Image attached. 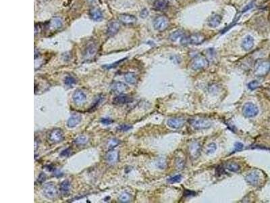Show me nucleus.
<instances>
[{"mask_svg": "<svg viewBox=\"0 0 270 203\" xmlns=\"http://www.w3.org/2000/svg\"><path fill=\"white\" fill-rule=\"evenodd\" d=\"M253 7V3H251V4H249V5H247L246 6V7L243 9V10H242V12H246V11H248L249 10H250V9H251Z\"/></svg>", "mask_w": 270, "mask_h": 203, "instance_id": "nucleus-45", "label": "nucleus"}, {"mask_svg": "<svg viewBox=\"0 0 270 203\" xmlns=\"http://www.w3.org/2000/svg\"><path fill=\"white\" fill-rule=\"evenodd\" d=\"M64 83L66 85L68 86H72V85L76 84V80L72 76H68L65 78Z\"/></svg>", "mask_w": 270, "mask_h": 203, "instance_id": "nucleus-32", "label": "nucleus"}, {"mask_svg": "<svg viewBox=\"0 0 270 203\" xmlns=\"http://www.w3.org/2000/svg\"><path fill=\"white\" fill-rule=\"evenodd\" d=\"M45 179H46V175H45V174H43V173H42V174H40L39 176L38 181L40 183H42V182H43L45 180Z\"/></svg>", "mask_w": 270, "mask_h": 203, "instance_id": "nucleus-43", "label": "nucleus"}, {"mask_svg": "<svg viewBox=\"0 0 270 203\" xmlns=\"http://www.w3.org/2000/svg\"><path fill=\"white\" fill-rule=\"evenodd\" d=\"M72 99L76 104L81 105L86 100V96L81 90H76L72 95Z\"/></svg>", "mask_w": 270, "mask_h": 203, "instance_id": "nucleus-10", "label": "nucleus"}, {"mask_svg": "<svg viewBox=\"0 0 270 203\" xmlns=\"http://www.w3.org/2000/svg\"><path fill=\"white\" fill-rule=\"evenodd\" d=\"M118 144H119V141L118 140V139H112V140H110V141H109V148L115 147L116 146H117Z\"/></svg>", "mask_w": 270, "mask_h": 203, "instance_id": "nucleus-41", "label": "nucleus"}, {"mask_svg": "<svg viewBox=\"0 0 270 203\" xmlns=\"http://www.w3.org/2000/svg\"><path fill=\"white\" fill-rule=\"evenodd\" d=\"M119 200L120 201V202H129L131 200V196L128 193L124 192L122 194H121V196H120Z\"/></svg>", "mask_w": 270, "mask_h": 203, "instance_id": "nucleus-30", "label": "nucleus"}, {"mask_svg": "<svg viewBox=\"0 0 270 203\" xmlns=\"http://www.w3.org/2000/svg\"><path fill=\"white\" fill-rule=\"evenodd\" d=\"M245 179L247 183L253 186H257L261 184L262 176L261 172L259 171H253L246 175Z\"/></svg>", "mask_w": 270, "mask_h": 203, "instance_id": "nucleus-4", "label": "nucleus"}, {"mask_svg": "<svg viewBox=\"0 0 270 203\" xmlns=\"http://www.w3.org/2000/svg\"><path fill=\"white\" fill-rule=\"evenodd\" d=\"M120 28V23L114 21L109 23L108 26V34L109 35H114L118 33Z\"/></svg>", "mask_w": 270, "mask_h": 203, "instance_id": "nucleus-19", "label": "nucleus"}, {"mask_svg": "<svg viewBox=\"0 0 270 203\" xmlns=\"http://www.w3.org/2000/svg\"><path fill=\"white\" fill-rule=\"evenodd\" d=\"M200 144L197 142H194L190 146V153L192 156L196 158L199 154L200 152Z\"/></svg>", "mask_w": 270, "mask_h": 203, "instance_id": "nucleus-21", "label": "nucleus"}, {"mask_svg": "<svg viewBox=\"0 0 270 203\" xmlns=\"http://www.w3.org/2000/svg\"><path fill=\"white\" fill-rule=\"evenodd\" d=\"M184 119L182 118H172L168 121V125L172 129H179L184 125Z\"/></svg>", "mask_w": 270, "mask_h": 203, "instance_id": "nucleus-12", "label": "nucleus"}, {"mask_svg": "<svg viewBox=\"0 0 270 203\" xmlns=\"http://www.w3.org/2000/svg\"><path fill=\"white\" fill-rule=\"evenodd\" d=\"M87 142V138L86 137L85 135H80L79 137H78L75 139V144H78V145H82L85 144Z\"/></svg>", "mask_w": 270, "mask_h": 203, "instance_id": "nucleus-29", "label": "nucleus"}, {"mask_svg": "<svg viewBox=\"0 0 270 203\" xmlns=\"http://www.w3.org/2000/svg\"><path fill=\"white\" fill-rule=\"evenodd\" d=\"M43 194L48 199H53L58 195L57 188L52 184H48L43 188Z\"/></svg>", "mask_w": 270, "mask_h": 203, "instance_id": "nucleus-8", "label": "nucleus"}, {"mask_svg": "<svg viewBox=\"0 0 270 203\" xmlns=\"http://www.w3.org/2000/svg\"><path fill=\"white\" fill-rule=\"evenodd\" d=\"M222 18L219 14H213L210 16L207 21V24L211 27H216L220 25Z\"/></svg>", "mask_w": 270, "mask_h": 203, "instance_id": "nucleus-16", "label": "nucleus"}, {"mask_svg": "<svg viewBox=\"0 0 270 203\" xmlns=\"http://www.w3.org/2000/svg\"><path fill=\"white\" fill-rule=\"evenodd\" d=\"M51 27L53 29H57L60 28L62 25V21L59 18H53V21L51 22Z\"/></svg>", "mask_w": 270, "mask_h": 203, "instance_id": "nucleus-28", "label": "nucleus"}, {"mask_svg": "<svg viewBox=\"0 0 270 203\" xmlns=\"http://www.w3.org/2000/svg\"><path fill=\"white\" fill-rule=\"evenodd\" d=\"M205 40V37L202 33H193V34L184 37L181 39V44L182 45L188 44H200Z\"/></svg>", "mask_w": 270, "mask_h": 203, "instance_id": "nucleus-1", "label": "nucleus"}, {"mask_svg": "<svg viewBox=\"0 0 270 203\" xmlns=\"http://www.w3.org/2000/svg\"><path fill=\"white\" fill-rule=\"evenodd\" d=\"M226 168L230 171L238 172L240 170V169H241V167H240V165L238 163H236V162H230L226 165Z\"/></svg>", "mask_w": 270, "mask_h": 203, "instance_id": "nucleus-26", "label": "nucleus"}, {"mask_svg": "<svg viewBox=\"0 0 270 203\" xmlns=\"http://www.w3.org/2000/svg\"><path fill=\"white\" fill-rule=\"evenodd\" d=\"M106 161L109 162V163H113L115 162L118 159V153L116 151H110L107 153L105 156Z\"/></svg>", "mask_w": 270, "mask_h": 203, "instance_id": "nucleus-22", "label": "nucleus"}, {"mask_svg": "<svg viewBox=\"0 0 270 203\" xmlns=\"http://www.w3.org/2000/svg\"><path fill=\"white\" fill-rule=\"evenodd\" d=\"M242 113L246 117H254L259 113V108L257 106L253 104V103L247 102L243 106Z\"/></svg>", "mask_w": 270, "mask_h": 203, "instance_id": "nucleus-6", "label": "nucleus"}, {"mask_svg": "<svg viewBox=\"0 0 270 203\" xmlns=\"http://www.w3.org/2000/svg\"><path fill=\"white\" fill-rule=\"evenodd\" d=\"M120 21L126 25L134 24L136 22V18L131 14H121L119 16Z\"/></svg>", "mask_w": 270, "mask_h": 203, "instance_id": "nucleus-17", "label": "nucleus"}, {"mask_svg": "<svg viewBox=\"0 0 270 203\" xmlns=\"http://www.w3.org/2000/svg\"><path fill=\"white\" fill-rule=\"evenodd\" d=\"M132 128V125H127V124H122L119 125L118 127H117V129L120 131H127L130 129H131Z\"/></svg>", "mask_w": 270, "mask_h": 203, "instance_id": "nucleus-33", "label": "nucleus"}, {"mask_svg": "<svg viewBox=\"0 0 270 203\" xmlns=\"http://www.w3.org/2000/svg\"><path fill=\"white\" fill-rule=\"evenodd\" d=\"M182 180V175H175L174 177H172L168 179V182L170 184H175V183L180 182Z\"/></svg>", "mask_w": 270, "mask_h": 203, "instance_id": "nucleus-34", "label": "nucleus"}, {"mask_svg": "<svg viewBox=\"0 0 270 203\" xmlns=\"http://www.w3.org/2000/svg\"><path fill=\"white\" fill-rule=\"evenodd\" d=\"M217 149V146L215 144V143H211L207 148V150H206V153L207 154H211L213 153H214Z\"/></svg>", "mask_w": 270, "mask_h": 203, "instance_id": "nucleus-31", "label": "nucleus"}, {"mask_svg": "<svg viewBox=\"0 0 270 203\" xmlns=\"http://www.w3.org/2000/svg\"><path fill=\"white\" fill-rule=\"evenodd\" d=\"M190 123L195 129H205L211 127V123L208 120L205 119H192Z\"/></svg>", "mask_w": 270, "mask_h": 203, "instance_id": "nucleus-7", "label": "nucleus"}, {"mask_svg": "<svg viewBox=\"0 0 270 203\" xmlns=\"http://www.w3.org/2000/svg\"><path fill=\"white\" fill-rule=\"evenodd\" d=\"M254 46V39L253 37L247 35L242 40V48L246 51H249Z\"/></svg>", "mask_w": 270, "mask_h": 203, "instance_id": "nucleus-15", "label": "nucleus"}, {"mask_svg": "<svg viewBox=\"0 0 270 203\" xmlns=\"http://www.w3.org/2000/svg\"><path fill=\"white\" fill-rule=\"evenodd\" d=\"M70 154H71V150L70 148H67L61 152L60 156H64V157H66V156H68Z\"/></svg>", "mask_w": 270, "mask_h": 203, "instance_id": "nucleus-42", "label": "nucleus"}, {"mask_svg": "<svg viewBox=\"0 0 270 203\" xmlns=\"http://www.w3.org/2000/svg\"><path fill=\"white\" fill-rule=\"evenodd\" d=\"M82 117L78 114L72 115L67 121V126L69 128H73L77 126L81 121Z\"/></svg>", "mask_w": 270, "mask_h": 203, "instance_id": "nucleus-13", "label": "nucleus"}, {"mask_svg": "<svg viewBox=\"0 0 270 203\" xmlns=\"http://www.w3.org/2000/svg\"><path fill=\"white\" fill-rule=\"evenodd\" d=\"M154 7L155 9L159 10H164L167 8V3L165 0H156L154 2Z\"/></svg>", "mask_w": 270, "mask_h": 203, "instance_id": "nucleus-25", "label": "nucleus"}, {"mask_svg": "<svg viewBox=\"0 0 270 203\" xmlns=\"http://www.w3.org/2000/svg\"><path fill=\"white\" fill-rule=\"evenodd\" d=\"M169 25V20L164 16H159L153 21V26L158 31H163L167 29Z\"/></svg>", "mask_w": 270, "mask_h": 203, "instance_id": "nucleus-5", "label": "nucleus"}, {"mask_svg": "<svg viewBox=\"0 0 270 203\" xmlns=\"http://www.w3.org/2000/svg\"><path fill=\"white\" fill-rule=\"evenodd\" d=\"M124 60H125V59H122V60H120V61H118V62H115L114 64H109V65H105V66H103V67L105 68H107V69H109V68H114V67H116V66H117L118 65H119L120 63L122 62L123 61H124Z\"/></svg>", "mask_w": 270, "mask_h": 203, "instance_id": "nucleus-39", "label": "nucleus"}, {"mask_svg": "<svg viewBox=\"0 0 270 203\" xmlns=\"http://www.w3.org/2000/svg\"><path fill=\"white\" fill-rule=\"evenodd\" d=\"M90 16L91 18L95 21H99L103 18V14L101 11L98 8H94L91 10L90 11Z\"/></svg>", "mask_w": 270, "mask_h": 203, "instance_id": "nucleus-20", "label": "nucleus"}, {"mask_svg": "<svg viewBox=\"0 0 270 203\" xmlns=\"http://www.w3.org/2000/svg\"><path fill=\"white\" fill-rule=\"evenodd\" d=\"M132 101V98L127 95H120L116 96L113 100V103L116 105H122L130 103Z\"/></svg>", "mask_w": 270, "mask_h": 203, "instance_id": "nucleus-14", "label": "nucleus"}, {"mask_svg": "<svg viewBox=\"0 0 270 203\" xmlns=\"http://www.w3.org/2000/svg\"><path fill=\"white\" fill-rule=\"evenodd\" d=\"M125 80L126 82H128L130 84H135L137 81V76L135 73L128 72L125 75Z\"/></svg>", "mask_w": 270, "mask_h": 203, "instance_id": "nucleus-24", "label": "nucleus"}, {"mask_svg": "<svg viewBox=\"0 0 270 203\" xmlns=\"http://www.w3.org/2000/svg\"><path fill=\"white\" fill-rule=\"evenodd\" d=\"M112 90L114 91L115 92L121 94V93L127 91L128 89V87L126 84H124V83L116 82L112 85Z\"/></svg>", "mask_w": 270, "mask_h": 203, "instance_id": "nucleus-18", "label": "nucleus"}, {"mask_svg": "<svg viewBox=\"0 0 270 203\" xmlns=\"http://www.w3.org/2000/svg\"><path fill=\"white\" fill-rule=\"evenodd\" d=\"M270 70L269 62L266 61H259L256 63L255 66V75L258 76H263L268 74Z\"/></svg>", "mask_w": 270, "mask_h": 203, "instance_id": "nucleus-3", "label": "nucleus"}, {"mask_svg": "<svg viewBox=\"0 0 270 203\" xmlns=\"http://www.w3.org/2000/svg\"><path fill=\"white\" fill-rule=\"evenodd\" d=\"M70 183L68 181L66 180L64 182H63L61 185H60V188H59V190H60L63 194H66L70 191Z\"/></svg>", "mask_w": 270, "mask_h": 203, "instance_id": "nucleus-27", "label": "nucleus"}, {"mask_svg": "<svg viewBox=\"0 0 270 203\" xmlns=\"http://www.w3.org/2000/svg\"><path fill=\"white\" fill-rule=\"evenodd\" d=\"M101 123H103V125H109L112 124V123L114 122V121L109 118H104V119H102L101 120Z\"/></svg>", "mask_w": 270, "mask_h": 203, "instance_id": "nucleus-40", "label": "nucleus"}, {"mask_svg": "<svg viewBox=\"0 0 270 203\" xmlns=\"http://www.w3.org/2000/svg\"><path fill=\"white\" fill-rule=\"evenodd\" d=\"M103 100V96H99V97H98L97 98L96 101H95V103H94V104H93V106L91 107V110H92V111H93V109H96L97 107V106H98L100 104H101V102Z\"/></svg>", "mask_w": 270, "mask_h": 203, "instance_id": "nucleus-37", "label": "nucleus"}, {"mask_svg": "<svg viewBox=\"0 0 270 203\" xmlns=\"http://www.w3.org/2000/svg\"><path fill=\"white\" fill-rule=\"evenodd\" d=\"M49 140L53 143H58L64 139V133L60 129H53L49 135Z\"/></svg>", "mask_w": 270, "mask_h": 203, "instance_id": "nucleus-9", "label": "nucleus"}, {"mask_svg": "<svg viewBox=\"0 0 270 203\" xmlns=\"http://www.w3.org/2000/svg\"><path fill=\"white\" fill-rule=\"evenodd\" d=\"M184 165V161L182 158H177L176 160V166L178 169H182Z\"/></svg>", "mask_w": 270, "mask_h": 203, "instance_id": "nucleus-38", "label": "nucleus"}, {"mask_svg": "<svg viewBox=\"0 0 270 203\" xmlns=\"http://www.w3.org/2000/svg\"><path fill=\"white\" fill-rule=\"evenodd\" d=\"M243 148H244V145H243V144H242L241 142H236L234 144V149L232 153H235L236 152L241 151Z\"/></svg>", "mask_w": 270, "mask_h": 203, "instance_id": "nucleus-36", "label": "nucleus"}, {"mask_svg": "<svg viewBox=\"0 0 270 203\" xmlns=\"http://www.w3.org/2000/svg\"><path fill=\"white\" fill-rule=\"evenodd\" d=\"M259 83L257 81H252L248 84V87L251 90H254V89L259 88Z\"/></svg>", "mask_w": 270, "mask_h": 203, "instance_id": "nucleus-35", "label": "nucleus"}, {"mask_svg": "<svg viewBox=\"0 0 270 203\" xmlns=\"http://www.w3.org/2000/svg\"><path fill=\"white\" fill-rule=\"evenodd\" d=\"M209 65V62L203 56L199 55L192 59L191 64V68L195 71L201 70L207 68Z\"/></svg>", "mask_w": 270, "mask_h": 203, "instance_id": "nucleus-2", "label": "nucleus"}, {"mask_svg": "<svg viewBox=\"0 0 270 203\" xmlns=\"http://www.w3.org/2000/svg\"><path fill=\"white\" fill-rule=\"evenodd\" d=\"M184 32L182 30H176V31L172 32L169 36V39L171 40L172 41H176L177 40L182 37Z\"/></svg>", "mask_w": 270, "mask_h": 203, "instance_id": "nucleus-23", "label": "nucleus"}, {"mask_svg": "<svg viewBox=\"0 0 270 203\" xmlns=\"http://www.w3.org/2000/svg\"><path fill=\"white\" fill-rule=\"evenodd\" d=\"M195 194V192L190 190H186L184 192V196H194Z\"/></svg>", "mask_w": 270, "mask_h": 203, "instance_id": "nucleus-44", "label": "nucleus"}, {"mask_svg": "<svg viewBox=\"0 0 270 203\" xmlns=\"http://www.w3.org/2000/svg\"><path fill=\"white\" fill-rule=\"evenodd\" d=\"M97 52V46L95 43L91 42L86 46L84 56L86 59L91 58L95 55Z\"/></svg>", "mask_w": 270, "mask_h": 203, "instance_id": "nucleus-11", "label": "nucleus"}]
</instances>
